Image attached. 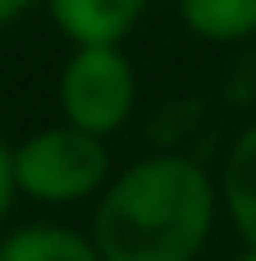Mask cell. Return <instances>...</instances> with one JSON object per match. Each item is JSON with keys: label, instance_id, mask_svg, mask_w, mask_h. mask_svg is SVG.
Masks as SVG:
<instances>
[{"label": "cell", "instance_id": "cell-1", "mask_svg": "<svg viewBox=\"0 0 256 261\" xmlns=\"http://www.w3.org/2000/svg\"><path fill=\"white\" fill-rule=\"evenodd\" d=\"M220 211V184L197 156L133 161L96 197L92 243L101 261H197Z\"/></svg>", "mask_w": 256, "mask_h": 261}, {"label": "cell", "instance_id": "cell-2", "mask_svg": "<svg viewBox=\"0 0 256 261\" xmlns=\"http://www.w3.org/2000/svg\"><path fill=\"white\" fill-rule=\"evenodd\" d=\"M14 184L23 197L46 206H69L110 188V147L73 124L37 128L14 147Z\"/></svg>", "mask_w": 256, "mask_h": 261}, {"label": "cell", "instance_id": "cell-3", "mask_svg": "<svg viewBox=\"0 0 256 261\" xmlns=\"http://www.w3.org/2000/svg\"><path fill=\"white\" fill-rule=\"evenodd\" d=\"M55 101L64 124L92 138H110L137 110V69L124 55V46H73V55L60 69Z\"/></svg>", "mask_w": 256, "mask_h": 261}, {"label": "cell", "instance_id": "cell-4", "mask_svg": "<svg viewBox=\"0 0 256 261\" xmlns=\"http://www.w3.org/2000/svg\"><path fill=\"white\" fill-rule=\"evenodd\" d=\"M46 14L73 46H124L142 23L147 0H46Z\"/></svg>", "mask_w": 256, "mask_h": 261}, {"label": "cell", "instance_id": "cell-5", "mask_svg": "<svg viewBox=\"0 0 256 261\" xmlns=\"http://www.w3.org/2000/svg\"><path fill=\"white\" fill-rule=\"evenodd\" d=\"M220 202L229 211V225L238 229V239L256 252V124H247L220 170Z\"/></svg>", "mask_w": 256, "mask_h": 261}, {"label": "cell", "instance_id": "cell-6", "mask_svg": "<svg viewBox=\"0 0 256 261\" xmlns=\"http://www.w3.org/2000/svg\"><path fill=\"white\" fill-rule=\"evenodd\" d=\"M0 261H101L92 234H78L69 225H18L0 239Z\"/></svg>", "mask_w": 256, "mask_h": 261}, {"label": "cell", "instance_id": "cell-7", "mask_svg": "<svg viewBox=\"0 0 256 261\" xmlns=\"http://www.w3.org/2000/svg\"><path fill=\"white\" fill-rule=\"evenodd\" d=\"M183 28L211 46H238L256 37V0H179Z\"/></svg>", "mask_w": 256, "mask_h": 261}, {"label": "cell", "instance_id": "cell-8", "mask_svg": "<svg viewBox=\"0 0 256 261\" xmlns=\"http://www.w3.org/2000/svg\"><path fill=\"white\" fill-rule=\"evenodd\" d=\"M202 124V101H165L160 110H156V119H151V133H156V142H179V138H188L192 128Z\"/></svg>", "mask_w": 256, "mask_h": 261}, {"label": "cell", "instance_id": "cell-9", "mask_svg": "<svg viewBox=\"0 0 256 261\" xmlns=\"http://www.w3.org/2000/svg\"><path fill=\"white\" fill-rule=\"evenodd\" d=\"M14 193H18V184H14V147L0 138V220L9 211V202H14Z\"/></svg>", "mask_w": 256, "mask_h": 261}, {"label": "cell", "instance_id": "cell-10", "mask_svg": "<svg viewBox=\"0 0 256 261\" xmlns=\"http://www.w3.org/2000/svg\"><path fill=\"white\" fill-rule=\"evenodd\" d=\"M32 5H37V0H0V28H9V23H14L18 14H27Z\"/></svg>", "mask_w": 256, "mask_h": 261}, {"label": "cell", "instance_id": "cell-11", "mask_svg": "<svg viewBox=\"0 0 256 261\" xmlns=\"http://www.w3.org/2000/svg\"><path fill=\"white\" fill-rule=\"evenodd\" d=\"M229 261H256V252H252V248H243L238 257H229Z\"/></svg>", "mask_w": 256, "mask_h": 261}]
</instances>
